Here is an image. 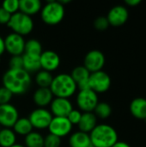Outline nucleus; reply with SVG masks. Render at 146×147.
Returning a JSON list of instances; mask_svg holds the SVG:
<instances>
[{
	"instance_id": "1",
	"label": "nucleus",
	"mask_w": 146,
	"mask_h": 147,
	"mask_svg": "<svg viewBox=\"0 0 146 147\" xmlns=\"http://www.w3.org/2000/svg\"><path fill=\"white\" fill-rule=\"evenodd\" d=\"M31 84L30 74L23 69H9L3 76V86L13 95L25 94Z\"/></svg>"
},
{
	"instance_id": "2",
	"label": "nucleus",
	"mask_w": 146,
	"mask_h": 147,
	"mask_svg": "<svg viewBox=\"0 0 146 147\" xmlns=\"http://www.w3.org/2000/svg\"><path fill=\"white\" fill-rule=\"evenodd\" d=\"M91 146L94 147H112L118 141V134L110 125L99 124L89 134Z\"/></svg>"
},
{
	"instance_id": "3",
	"label": "nucleus",
	"mask_w": 146,
	"mask_h": 147,
	"mask_svg": "<svg viewBox=\"0 0 146 147\" xmlns=\"http://www.w3.org/2000/svg\"><path fill=\"white\" fill-rule=\"evenodd\" d=\"M50 90L54 96L69 99L76 93L77 87L70 74L60 73L53 78Z\"/></svg>"
},
{
	"instance_id": "4",
	"label": "nucleus",
	"mask_w": 146,
	"mask_h": 147,
	"mask_svg": "<svg viewBox=\"0 0 146 147\" xmlns=\"http://www.w3.org/2000/svg\"><path fill=\"white\" fill-rule=\"evenodd\" d=\"M40 17L47 25H57L65 17V6L59 1H47L41 8Z\"/></svg>"
},
{
	"instance_id": "5",
	"label": "nucleus",
	"mask_w": 146,
	"mask_h": 147,
	"mask_svg": "<svg viewBox=\"0 0 146 147\" xmlns=\"http://www.w3.org/2000/svg\"><path fill=\"white\" fill-rule=\"evenodd\" d=\"M7 26L13 31V33L23 36L32 32L34 28V22L31 16L18 11L11 15Z\"/></svg>"
},
{
	"instance_id": "6",
	"label": "nucleus",
	"mask_w": 146,
	"mask_h": 147,
	"mask_svg": "<svg viewBox=\"0 0 146 147\" xmlns=\"http://www.w3.org/2000/svg\"><path fill=\"white\" fill-rule=\"evenodd\" d=\"M76 101L78 109L83 113L93 112L99 102L97 94L90 89L79 90Z\"/></svg>"
},
{
	"instance_id": "7",
	"label": "nucleus",
	"mask_w": 146,
	"mask_h": 147,
	"mask_svg": "<svg viewBox=\"0 0 146 147\" xmlns=\"http://www.w3.org/2000/svg\"><path fill=\"white\" fill-rule=\"evenodd\" d=\"M89 89L95 91L96 94L107 92L111 86V78L109 75L103 71H99L90 73L89 78Z\"/></svg>"
},
{
	"instance_id": "8",
	"label": "nucleus",
	"mask_w": 146,
	"mask_h": 147,
	"mask_svg": "<svg viewBox=\"0 0 146 147\" xmlns=\"http://www.w3.org/2000/svg\"><path fill=\"white\" fill-rule=\"evenodd\" d=\"M52 115L49 110L45 108H37L34 109L28 117L33 128L46 129L48 128L50 122L52 119Z\"/></svg>"
},
{
	"instance_id": "9",
	"label": "nucleus",
	"mask_w": 146,
	"mask_h": 147,
	"mask_svg": "<svg viewBox=\"0 0 146 147\" xmlns=\"http://www.w3.org/2000/svg\"><path fill=\"white\" fill-rule=\"evenodd\" d=\"M105 56L103 53L99 50H91L84 57L83 66L90 72H96L102 71V68L105 65Z\"/></svg>"
},
{
	"instance_id": "10",
	"label": "nucleus",
	"mask_w": 146,
	"mask_h": 147,
	"mask_svg": "<svg viewBox=\"0 0 146 147\" xmlns=\"http://www.w3.org/2000/svg\"><path fill=\"white\" fill-rule=\"evenodd\" d=\"M5 51L12 56H20L24 53L25 40L23 36L15 33L9 34L4 39Z\"/></svg>"
},
{
	"instance_id": "11",
	"label": "nucleus",
	"mask_w": 146,
	"mask_h": 147,
	"mask_svg": "<svg viewBox=\"0 0 146 147\" xmlns=\"http://www.w3.org/2000/svg\"><path fill=\"white\" fill-rule=\"evenodd\" d=\"M72 129V125L67 119V117H52L48 130L50 134L63 138L70 134Z\"/></svg>"
},
{
	"instance_id": "12",
	"label": "nucleus",
	"mask_w": 146,
	"mask_h": 147,
	"mask_svg": "<svg viewBox=\"0 0 146 147\" xmlns=\"http://www.w3.org/2000/svg\"><path fill=\"white\" fill-rule=\"evenodd\" d=\"M19 118L17 109L10 103L0 105V126L11 128Z\"/></svg>"
},
{
	"instance_id": "13",
	"label": "nucleus",
	"mask_w": 146,
	"mask_h": 147,
	"mask_svg": "<svg viewBox=\"0 0 146 147\" xmlns=\"http://www.w3.org/2000/svg\"><path fill=\"white\" fill-rule=\"evenodd\" d=\"M106 17L109 22V25L114 27H120L127 22L129 12L126 7L123 5H116L108 11Z\"/></svg>"
},
{
	"instance_id": "14",
	"label": "nucleus",
	"mask_w": 146,
	"mask_h": 147,
	"mask_svg": "<svg viewBox=\"0 0 146 147\" xmlns=\"http://www.w3.org/2000/svg\"><path fill=\"white\" fill-rule=\"evenodd\" d=\"M72 109V103L66 98L55 97L50 104V112L53 117H67Z\"/></svg>"
},
{
	"instance_id": "15",
	"label": "nucleus",
	"mask_w": 146,
	"mask_h": 147,
	"mask_svg": "<svg viewBox=\"0 0 146 147\" xmlns=\"http://www.w3.org/2000/svg\"><path fill=\"white\" fill-rule=\"evenodd\" d=\"M40 62L42 70L52 72L59 68L60 65V57L56 52L46 50L41 53L40 56Z\"/></svg>"
},
{
	"instance_id": "16",
	"label": "nucleus",
	"mask_w": 146,
	"mask_h": 147,
	"mask_svg": "<svg viewBox=\"0 0 146 147\" xmlns=\"http://www.w3.org/2000/svg\"><path fill=\"white\" fill-rule=\"evenodd\" d=\"M70 75L71 76L74 82L77 84V87L79 90L89 89V78L90 76V72L83 65L75 67L72 70L71 74Z\"/></svg>"
},
{
	"instance_id": "17",
	"label": "nucleus",
	"mask_w": 146,
	"mask_h": 147,
	"mask_svg": "<svg viewBox=\"0 0 146 147\" xmlns=\"http://www.w3.org/2000/svg\"><path fill=\"white\" fill-rule=\"evenodd\" d=\"M53 96L50 88H38L33 95V101L38 108H45L51 104Z\"/></svg>"
},
{
	"instance_id": "18",
	"label": "nucleus",
	"mask_w": 146,
	"mask_h": 147,
	"mask_svg": "<svg viewBox=\"0 0 146 147\" xmlns=\"http://www.w3.org/2000/svg\"><path fill=\"white\" fill-rule=\"evenodd\" d=\"M77 126L79 131L89 134L92 130L97 126V117L93 112L83 113L81 120Z\"/></svg>"
},
{
	"instance_id": "19",
	"label": "nucleus",
	"mask_w": 146,
	"mask_h": 147,
	"mask_svg": "<svg viewBox=\"0 0 146 147\" xmlns=\"http://www.w3.org/2000/svg\"><path fill=\"white\" fill-rule=\"evenodd\" d=\"M130 112L133 117L139 120H146V99L137 97L130 103Z\"/></svg>"
},
{
	"instance_id": "20",
	"label": "nucleus",
	"mask_w": 146,
	"mask_h": 147,
	"mask_svg": "<svg viewBox=\"0 0 146 147\" xmlns=\"http://www.w3.org/2000/svg\"><path fill=\"white\" fill-rule=\"evenodd\" d=\"M42 8L41 2L40 0H21L19 1L20 12L32 16L40 12Z\"/></svg>"
},
{
	"instance_id": "21",
	"label": "nucleus",
	"mask_w": 146,
	"mask_h": 147,
	"mask_svg": "<svg viewBox=\"0 0 146 147\" xmlns=\"http://www.w3.org/2000/svg\"><path fill=\"white\" fill-rule=\"evenodd\" d=\"M40 56L28 54V53H23L22 54V61H23L22 69L25 70L28 73L38 72L41 69L40 62Z\"/></svg>"
},
{
	"instance_id": "22",
	"label": "nucleus",
	"mask_w": 146,
	"mask_h": 147,
	"mask_svg": "<svg viewBox=\"0 0 146 147\" xmlns=\"http://www.w3.org/2000/svg\"><path fill=\"white\" fill-rule=\"evenodd\" d=\"M70 147H89L91 146V141L89 134L77 131L73 133L69 138Z\"/></svg>"
},
{
	"instance_id": "23",
	"label": "nucleus",
	"mask_w": 146,
	"mask_h": 147,
	"mask_svg": "<svg viewBox=\"0 0 146 147\" xmlns=\"http://www.w3.org/2000/svg\"><path fill=\"white\" fill-rule=\"evenodd\" d=\"M13 131L15 132V134L26 136L31 132H33V127L28 118L22 117V118H18V120L13 126Z\"/></svg>"
},
{
	"instance_id": "24",
	"label": "nucleus",
	"mask_w": 146,
	"mask_h": 147,
	"mask_svg": "<svg viewBox=\"0 0 146 147\" xmlns=\"http://www.w3.org/2000/svg\"><path fill=\"white\" fill-rule=\"evenodd\" d=\"M16 134L11 128H1L0 130V146L11 147L15 144Z\"/></svg>"
},
{
	"instance_id": "25",
	"label": "nucleus",
	"mask_w": 146,
	"mask_h": 147,
	"mask_svg": "<svg viewBox=\"0 0 146 147\" xmlns=\"http://www.w3.org/2000/svg\"><path fill=\"white\" fill-rule=\"evenodd\" d=\"M25 147H44V137L38 132H31L25 136Z\"/></svg>"
},
{
	"instance_id": "26",
	"label": "nucleus",
	"mask_w": 146,
	"mask_h": 147,
	"mask_svg": "<svg viewBox=\"0 0 146 147\" xmlns=\"http://www.w3.org/2000/svg\"><path fill=\"white\" fill-rule=\"evenodd\" d=\"M52 79L51 72L44 70H40L35 76V83L39 88H50Z\"/></svg>"
},
{
	"instance_id": "27",
	"label": "nucleus",
	"mask_w": 146,
	"mask_h": 147,
	"mask_svg": "<svg viewBox=\"0 0 146 147\" xmlns=\"http://www.w3.org/2000/svg\"><path fill=\"white\" fill-rule=\"evenodd\" d=\"M93 113L95 114V115L97 118H100L102 120H106L111 115L112 108L108 102H98V104L96 105Z\"/></svg>"
},
{
	"instance_id": "28",
	"label": "nucleus",
	"mask_w": 146,
	"mask_h": 147,
	"mask_svg": "<svg viewBox=\"0 0 146 147\" xmlns=\"http://www.w3.org/2000/svg\"><path fill=\"white\" fill-rule=\"evenodd\" d=\"M42 53V46L40 42L36 39H30L25 41L24 53L33 54V55H40Z\"/></svg>"
},
{
	"instance_id": "29",
	"label": "nucleus",
	"mask_w": 146,
	"mask_h": 147,
	"mask_svg": "<svg viewBox=\"0 0 146 147\" xmlns=\"http://www.w3.org/2000/svg\"><path fill=\"white\" fill-rule=\"evenodd\" d=\"M2 8L4 9L8 13L13 15L19 10V1L18 0H6L2 3Z\"/></svg>"
},
{
	"instance_id": "30",
	"label": "nucleus",
	"mask_w": 146,
	"mask_h": 147,
	"mask_svg": "<svg viewBox=\"0 0 146 147\" xmlns=\"http://www.w3.org/2000/svg\"><path fill=\"white\" fill-rule=\"evenodd\" d=\"M61 145V139L52 134L44 137V147H59Z\"/></svg>"
},
{
	"instance_id": "31",
	"label": "nucleus",
	"mask_w": 146,
	"mask_h": 147,
	"mask_svg": "<svg viewBox=\"0 0 146 147\" xmlns=\"http://www.w3.org/2000/svg\"><path fill=\"white\" fill-rule=\"evenodd\" d=\"M109 22L106 16H98L94 21V27L99 31H104L109 27Z\"/></svg>"
},
{
	"instance_id": "32",
	"label": "nucleus",
	"mask_w": 146,
	"mask_h": 147,
	"mask_svg": "<svg viewBox=\"0 0 146 147\" xmlns=\"http://www.w3.org/2000/svg\"><path fill=\"white\" fill-rule=\"evenodd\" d=\"M13 94L5 87H0V105L9 103Z\"/></svg>"
},
{
	"instance_id": "33",
	"label": "nucleus",
	"mask_w": 146,
	"mask_h": 147,
	"mask_svg": "<svg viewBox=\"0 0 146 147\" xmlns=\"http://www.w3.org/2000/svg\"><path fill=\"white\" fill-rule=\"evenodd\" d=\"M82 114L79 110H77V109H72L71 111V113L68 115L67 116V119L69 120V121L71 123V125H78L80 120H81V117H82Z\"/></svg>"
},
{
	"instance_id": "34",
	"label": "nucleus",
	"mask_w": 146,
	"mask_h": 147,
	"mask_svg": "<svg viewBox=\"0 0 146 147\" xmlns=\"http://www.w3.org/2000/svg\"><path fill=\"white\" fill-rule=\"evenodd\" d=\"M22 55L11 57V59H9V69H22Z\"/></svg>"
},
{
	"instance_id": "35",
	"label": "nucleus",
	"mask_w": 146,
	"mask_h": 147,
	"mask_svg": "<svg viewBox=\"0 0 146 147\" xmlns=\"http://www.w3.org/2000/svg\"><path fill=\"white\" fill-rule=\"evenodd\" d=\"M11 15L8 13L4 9L0 7V24H8Z\"/></svg>"
},
{
	"instance_id": "36",
	"label": "nucleus",
	"mask_w": 146,
	"mask_h": 147,
	"mask_svg": "<svg viewBox=\"0 0 146 147\" xmlns=\"http://www.w3.org/2000/svg\"><path fill=\"white\" fill-rule=\"evenodd\" d=\"M125 3L130 7H136L141 3V0H126Z\"/></svg>"
},
{
	"instance_id": "37",
	"label": "nucleus",
	"mask_w": 146,
	"mask_h": 147,
	"mask_svg": "<svg viewBox=\"0 0 146 147\" xmlns=\"http://www.w3.org/2000/svg\"><path fill=\"white\" fill-rule=\"evenodd\" d=\"M112 147H131L130 145L124 141H117Z\"/></svg>"
},
{
	"instance_id": "38",
	"label": "nucleus",
	"mask_w": 146,
	"mask_h": 147,
	"mask_svg": "<svg viewBox=\"0 0 146 147\" xmlns=\"http://www.w3.org/2000/svg\"><path fill=\"white\" fill-rule=\"evenodd\" d=\"M5 51V46H4V39L0 36V57Z\"/></svg>"
},
{
	"instance_id": "39",
	"label": "nucleus",
	"mask_w": 146,
	"mask_h": 147,
	"mask_svg": "<svg viewBox=\"0 0 146 147\" xmlns=\"http://www.w3.org/2000/svg\"><path fill=\"white\" fill-rule=\"evenodd\" d=\"M11 147H25V146H22V145H21V144H16V143H15L14 146H12Z\"/></svg>"
},
{
	"instance_id": "40",
	"label": "nucleus",
	"mask_w": 146,
	"mask_h": 147,
	"mask_svg": "<svg viewBox=\"0 0 146 147\" xmlns=\"http://www.w3.org/2000/svg\"><path fill=\"white\" fill-rule=\"evenodd\" d=\"M0 130H1V126H0Z\"/></svg>"
},
{
	"instance_id": "41",
	"label": "nucleus",
	"mask_w": 146,
	"mask_h": 147,
	"mask_svg": "<svg viewBox=\"0 0 146 147\" xmlns=\"http://www.w3.org/2000/svg\"><path fill=\"white\" fill-rule=\"evenodd\" d=\"M89 147H94V146H89Z\"/></svg>"
},
{
	"instance_id": "42",
	"label": "nucleus",
	"mask_w": 146,
	"mask_h": 147,
	"mask_svg": "<svg viewBox=\"0 0 146 147\" xmlns=\"http://www.w3.org/2000/svg\"><path fill=\"white\" fill-rule=\"evenodd\" d=\"M0 59H1V57H0Z\"/></svg>"
}]
</instances>
